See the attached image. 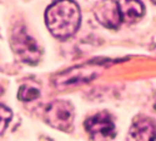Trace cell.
Wrapping results in <instances>:
<instances>
[{"label": "cell", "instance_id": "obj_1", "mask_svg": "<svg viewBox=\"0 0 156 141\" xmlns=\"http://www.w3.org/2000/svg\"><path fill=\"white\" fill-rule=\"evenodd\" d=\"M45 21L55 37L68 39L80 26V8L75 2H55L46 9Z\"/></svg>", "mask_w": 156, "mask_h": 141}, {"label": "cell", "instance_id": "obj_2", "mask_svg": "<svg viewBox=\"0 0 156 141\" xmlns=\"http://www.w3.org/2000/svg\"><path fill=\"white\" fill-rule=\"evenodd\" d=\"M11 48L16 56L29 65H35L41 58V50L24 26H18L11 33Z\"/></svg>", "mask_w": 156, "mask_h": 141}, {"label": "cell", "instance_id": "obj_3", "mask_svg": "<svg viewBox=\"0 0 156 141\" xmlns=\"http://www.w3.org/2000/svg\"><path fill=\"white\" fill-rule=\"evenodd\" d=\"M44 116L50 126L61 131H69L73 127L74 108L69 101L56 100L48 105Z\"/></svg>", "mask_w": 156, "mask_h": 141}, {"label": "cell", "instance_id": "obj_4", "mask_svg": "<svg viewBox=\"0 0 156 141\" xmlns=\"http://www.w3.org/2000/svg\"><path fill=\"white\" fill-rule=\"evenodd\" d=\"M85 129L94 141H108L115 136V124L106 111L98 112L85 121Z\"/></svg>", "mask_w": 156, "mask_h": 141}, {"label": "cell", "instance_id": "obj_5", "mask_svg": "<svg viewBox=\"0 0 156 141\" xmlns=\"http://www.w3.org/2000/svg\"><path fill=\"white\" fill-rule=\"evenodd\" d=\"M96 74H98V66L86 64V65H81V66H74L69 70L62 71L61 74H58L53 81L55 87L64 89L86 83L91 80Z\"/></svg>", "mask_w": 156, "mask_h": 141}, {"label": "cell", "instance_id": "obj_6", "mask_svg": "<svg viewBox=\"0 0 156 141\" xmlns=\"http://www.w3.org/2000/svg\"><path fill=\"white\" fill-rule=\"evenodd\" d=\"M156 120L147 116H139L129 130L127 141H155Z\"/></svg>", "mask_w": 156, "mask_h": 141}, {"label": "cell", "instance_id": "obj_7", "mask_svg": "<svg viewBox=\"0 0 156 141\" xmlns=\"http://www.w3.org/2000/svg\"><path fill=\"white\" fill-rule=\"evenodd\" d=\"M95 15L98 20L106 28L115 29L120 25L121 14L118 2H101L95 6Z\"/></svg>", "mask_w": 156, "mask_h": 141}, {"label": "cell", "instance_id": "obj_8", "mask_svg": "<svg viewBox=\"0 0 156 141\" xmlns=\"http://www.w3.org/2000/svg\"><path fill=\"white\" fill-rule=\"evenodd\" d=\"M121 19L129 23H134L144 15L145 6L141 2H118Z\"/></svg>", "mask_w": 156, "mask_h": 141}, {"label": "cell", "instance_id": "obj_9", "mask_svg": "<svg viewBox=\"0 0 156 141\" xmlns=\"http://www.w3.org/2000/svg\"><path fill=\"white\" fill-rule=\"evenodd\" d=\"M39 96H40V90L34 85L25 84L19 89L18 97L21 101H33V100L37 99Z\"/></svg>", "mask_w": 156, "mask_h": 141}, {"label": "cell", "instance_id": "obj_10", "mask_svg": "<svg viewBox=\"0 0 156 141\" xmlns=\"http://www.w3.org/2000/svg\"><path fill=\"white\" fill-rule=\"evenodd\" d=\"M11 119V111L4 105H0V135L4 132Z\"/></svg>", "mask_w": 156, "mask_h": 141}]
</instances>
